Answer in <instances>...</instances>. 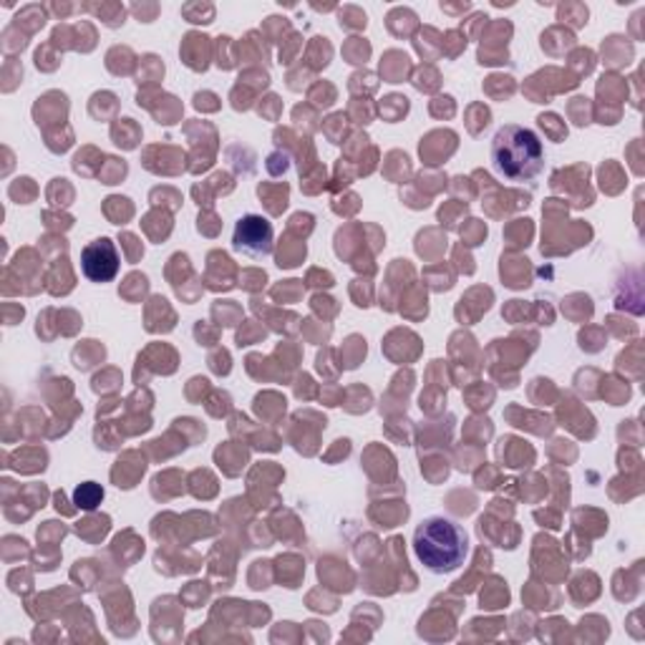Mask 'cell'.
<instances>
[{
  "label": "cell",
  "mask_w": 645,
  "mask_h": 645,
  "mask_svg": "<svg viewBox=\"0 0 645 645\" xmlns=\"http://www.w3.org/2000/svg\"><path fill=\"white\" fill-rule=\"evenodd\" d=\"M492 166L512 185H524L545 170V147L537 132L520 124H505L492 139Z\"/></svg>",
  "instance_id": "cell-1"
},
{
  "label": "cell",
  "mask_w": 645,
  "mask_h": 645,
  "mask_svg": "<svg viewBox=\"0 0 645 645\" xmlns=\"http://www.w3.org/2000/svg\"><path fill=\"white\" fill-rule=\"evenodd\" d=\"M119 268H122V258L109 237L91 240L82 250V273L91 283H111L119 275Z\"/></svg>",
  "instance_id": "cell-4"
},
{
  "label": "cell",
  "mask_w": 645,
  "mask_h": 645,
  "mask_svg": "<svg viewBox=\"0 0 645 645\" xmlns=\"http://www.w3.org/2000/svg\"><path fill=\"white\" fill-rule=\"evenodd\" d=\"M413 553L432 575H449L459 570L469 555V537L461 524L449 517L432 514L413 532Z\"/></svg>",
  "instance_id": "cell-2"
},
{
  "label": "cell",
  "mask_w": 645,
  "mask_h": 645,
  "mask_svg": "<svg viewBox=\"0 0 645 645\" xmlns=\"http://www.w3.org/2000/svg\"><path fill=\"white\" fill-rule=\"evenodd\" d=\"M273 225L262 214H245V218L237 220L233 233V248L237 252L248 255V258H265V255L273 252Z\"/></svg>",
  "instance_id": "cell-3"
},
{
  "label": "cell",
  "mask_w": 645,
  "mask_h": 645,
  "mask_svg": "<svg viewBox=\"0 0 645 645\" xmlns=\"http://www.w3.org/2000/svg\"><path fill=\"white\" fill-rule=\"evenodd\" d=\"M74 499H76V505L82 507V509H94L103 499V489L99 487V484L86 482V484H82V487L76 489Z\"/></svg>",
  "instance_id": "cell-5"
}]
</instances>
